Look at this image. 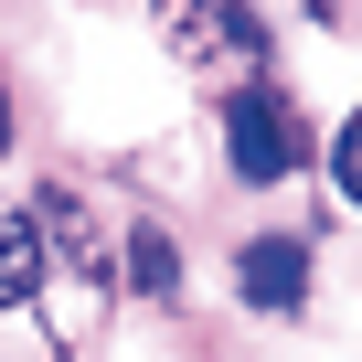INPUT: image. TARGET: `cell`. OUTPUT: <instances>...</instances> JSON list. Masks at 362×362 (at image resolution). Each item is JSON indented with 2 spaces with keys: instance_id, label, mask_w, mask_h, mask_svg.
<instances>
[{
  "instance_id": "cell-1",
  "label": "cell",
  "mask_w": 362,
  "mask_h": 362,
  "mask_svg": "<svg viewBox=\"0 0 362 362\" xmlns=\"http://www.w3.org/2000/svg\"><path fill=\"white\" fill-rule=\"evenodd\" d=\"M149 22H160V43L181 64L214 75V86H256L267 75V22L245 11V0H149Z\"/></svg>"
},
{
  "instance_id": "cell-2",
  "label": "cell",
  "mask_w": 362,
  "mask_h": 362,
  "mask_svg": "<svg viewBox=\"0 0 362 362\" xmlns=\"http://www.w3.org/2000/svg\"><path fill=\"white\" fill-rule=\"evenodd\" d=\"M224 160H235V181H288L298 160H309V117L256 75V86H224Z\"/></svg>"
},
{
  "instance_id": "cell-3",
  "label": "cell",
  "mask_w": 362,
  "mask_h": 362,
  "mask_svg": "<svg viewBox=\"0 0 362 362\" xmlns=\"http://www.w3.org/2000/svg\"><path fill=\"white\" fill-rule=\"evenodd\" d=\"M309 277H320V256H309V235H256V245L235 256V288H245V309H267V320H288V309H309Z\"/></svg>"
},
{
  "instance_id": "cell-4",
  "label": "cell",
  "mask_w": 362,
  "mask_h": 362,
  "mask_svg": "<svg viewBox=\"0 0 362 362\" xmlns=\"http://www.w3.org/2000/svg\"><path fill=\"white\" fill-rule=\"evenodd\" d=\"M0 309H43V235L22 203H0Z\"/></svg>"
},
{
  "instance_id": "cell-5",
  "label": "cell",
  "mask_w": 362,
  "mask_h": 362,
  "mask_svg": "<svg viewBox=\"0 0 362 362\" xmlns=\"http://www.w3.org/2000/svg\"><path fill=\"white\" fill-rule=\"evenodd\" d=\"M117 277H128L139 298H170V288H181V267H170V235H160V224H139V235L117 245Z\"/></svg>"
},
{
  "instance_id": "cell-6",
  "label": "cell",
  "mask_w": 362,
  "mask_h": 362,
  "mask_svg": "<svg viewBox=\"0 0 362 362\" xmlns=\"http://www.w3.org/2000/svg\"><path fill=\"white\" fill-rule=\"evenodd\" d=\"M0 149H11V86H0Z\"/></svg>"
}]
</instances>
